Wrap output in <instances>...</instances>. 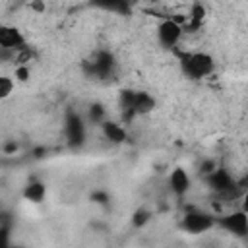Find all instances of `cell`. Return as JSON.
Listing matches in <instances>:
<instances>
[{
  "mask_svg": "<svg viewBox=\"0 0 248 248\" xmlns=\"http://www.w3.org/2000/svg\"><path fill=\"white\" fill-rule=\"evenodd\" d=\"M85 70L93 78H99V79L108 78L112 74V70H114V58H112V54L101 50V52H97L93 56V60H89L85 64Z\"/></svg>",
  "mask_w": 248,
  "mask_h": 248,
  "instance_id": "5",
  "label": "cell"
},
{
  "mask_svg": "<svg viewBox=\"0 0 248 248\" xmlns=\"http://www.w3.org/2000/svg\"><path fill=\"white\" fill-rule=\"evenodd\" d=\"M184 31H182V23L176 21L174 17H165L163 21H159L157 25V39L165 48H174L180 39H182Z\"/></svg>",
  "mask_w": 248,
  "mask_h": 248,
  "instance_id": "2",
  "label": "cell"
},
{
  "mask_svg": "<svg viewBox=\"0 0 248 248\" xmlns=\"http://www.w3.org/2000/svg\"><path fill=\"white\" fill-rule=\"evenodd\" d=\"M64 130H66V140H68L72 145H79V143L85 140V124H83L81 116L76 114V112H70V114L66 116Z\"/></svg>",
  "mask_w": 248,
  "mask_h": 248,
  "instance_id": "7",
  "label": "cell"
},
{
  "mask_svg": "<svg viewBox=\"0 0 248 248\" xmlns=\"http://www.w3.org/2000/svg\"><path fill=\"white\" fill-rule=\"evenodd\" d=\"M101 132L112 143H124L128 140V134H126L124 126H120L118 122H112V120H105L101 124Z\"/></svg>",
  "mask_w": 248,
  "mask_h": 248,
  "instance_id": "10",
  "label": "cell"
},
{
  "mask_svg": "<svg viewBox=\"0 0 248 248\" xmlns=\"http://www.w3.org/2000/svg\"><path fill=\"white\" fill-rule=\"evenodd\" d=\"M14 79L10 76H0V101L2 99H8L12 93H14Z\"/></svg>",
  "mask_w": 248,
  "mask_h": 248,
  "instance_id": "12",
  "label": "cell"
},
{
  "mask_svg": "<svg viewBox=\"0 0 248 248\" xmlns=\"http://www.w3.org/2000/svg\"><path fill=\"white\" fill-rule=\"evenodd\" d=\"M8 248H21V246H8Z\"/></svg>",
  "mask_w": 248,
  "mask_h": 248,
  "instance_id": "18",
  "label": "cell"
},
{
  "mask_svg": "<svg viewBox=\"0 0 248 248\" xmlns=\"http://www.w3.org/2000/svg\"><path fill=\"white\" fill-rule=\"evenodd\" d=\"M169 188H170V192H172L174 196H178V198L186 196V194L190 192V188H192V178H190V174H188L182 167H176V169L170 172V176H169Z\"/></svg>",
  "mask_w": 248,
  "mask_h": 248,
  "instance_id": "8",
  "label": "cell"
},
{
  "mask_svg": "<svg viewBox=\"0 0 248 248\" xmlns=\"http://www.w3.org/2000/svg\"><path fill=\"white\" fill-rule=\"evenodd\" d=\"M0 48H4L8 52L10 50H23L25 48L23 35L16 27H12L8 23H2V21H0Z\"/></svg>",
  "mask_w": 248,
  "mask_h": 248,
  "instance_id": "6",
  "label": "cell"
},
{
  "mask_svg": "<svg viewBox=\"0 0 248 248\" xmlns=\"http://www.w3.org/2000/svg\"><path fill=\"white\" fill-rule=\"evenodd\" d=\"M217 167H219V165H217V161H215V159H203V161H202V165H200V172H202L203 176H207V174H211Z\"/></svg>",
  "mask_w": 248,
  "mask_h": 248,
  "instance_id": "15",
  "label": "cell"
},
{
  "mask_svg": "<svg viewBox=\"0 0 248 248\" xmlns=\"http://www.w3.org/2000/svg\"><path fill=\"white\" fill-rule=\"evenodd\" d=\"M149 219H151L149 211H145V209H138V211L134 213V217H132V225H134V227H143Z\"/></svg>",
  "mask_w": 248,
  "mask_h": 248,
  "instance_id": "14",
  "label": "cell"
},
{
  "mask_svg": "<svg viewBox=\"0 0 248 248\" xmlns=\"http://www.w3.org/2000/svg\"><path fill=\"white\" fill-rule=\"evenodd\" d=\"M14 151H17V143L16 141H10V143L4 145V153H14Z\"/></svg>",
  "mask_w": 248,
  "mask_h": 248,
  "instance_id": "17",
  "label": "cell"
},
{
  "mask_svg": "<svg viewBox=\"0 0 248 248\" xmlns=\"http://www.w3.org/2000/svg\"><path fill=\"white\" fill-rule=\"evenodd\" d=\"M105 108L101 105H91L89 107V122H95V124H103L105 122Z\"/></svg>",
  "mask_w": 248,
  "mask_h": 248,
  "instance_id": "13",
  "label": "cell"
},
{
  "mask_svg": "<svg viewBox=\"0 0 248 248\" xmlns=\"http://www.w3.org/2000/svg\"><path fill=\"white\" fill-rule=\"evenodd\" d=\"M182 227L184 231H188L190 234H202V232H207L215 227V217L211 213H205V211H188L182 219Z\"/></svg>",
  "mask_w": 248,
  "mask_h": 248,
  "instance_id": "4",
  "label": "cell"
},
{
  "mask_svg": "<svg viewBox=\"0 0 248 248\" xmlns=\"http://www.w3.org/2000/svg\"><path fill=\"white\" fill-rule=\"evenodd\" d=\"M221 227L225 229L227 232L238 236V238H244L246 232H248V219H246V211L244 209H236V211H231L227 215H221L219 219L215 217V227Z\"/></svg>",
  "mask_w": 248,
  "mask_h": 248,
  "instance_id": "3",
  "label": "cell"
},
{
  "mask_svg": "<svg viewBox=\"0 0 248 248\" xmlns=\"http://www.w3.org/2000/svg\"><path fill=\"white\" fill-rule=\"evenodd\" d=\"M29 68L25 66V64H19L17 68H16V78L19 79V81H25V79H29Z\"/></svg>",
  "mask_w": 248,
  "mask_h": 248,
  "instance_id": "16",
  "label": "cell"
},
{
  "mask_svg": "<svg viewBox=\"0 0 248 248\" xmlns=\"http://www.w3.org/2000/svg\"><path fill=\"white\" fill-rule=\"evenodd\" d=\"M182 70H184L186 78H190V79L207 78L215 70V58L203 50L190 52V54L182 56Z\"/></svg>",
  "mask_w": 248,
  "mask_h": 248,
  "instance_id": "1",
  "label": "cell"
},
{
  "mask_svg": "<svg viewBox=\"0 0 248 248\" xmlns=\"http://www.w3.org/2000/svg\"><path fill=\"white\" fill-rule=\"evenodd\" d=\"M155 110V99L147 91H134V103H132V112L134 114H149Z\"/></svg>",
  "mask_w": 248,
  "mask_h": 248,
  "instance_id": "9",
  "label": "cell"
},
{
  "mask_svg": "<svg viewBox=\"0 0 248 248\" xmlns=\"http://www.w3.org/2000/svg\"><path fill=\"white\" fill-rule=\"evenodd\" d=\"M45 196H46V186L43 182H39V180L29 182L25 186V190H23V198L27 202H33V203H41L45 200Z\"/></svg>",
  "mask_w": 248,
  "mask_h": 248,
  "instance_id": "11",
  "label": "cell"
}]
</instances>
